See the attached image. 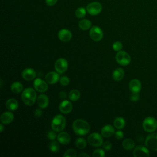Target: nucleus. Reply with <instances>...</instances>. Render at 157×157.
Returning a JSON list of instances; mask_svg holds the SVG:
<instances>
[{"instance_id":"1","label":"nucleus","mask_w":157,"mask_h":157,"mask_svg":"<svg viewBox=\"0 0 157 157\" xmlns=\"http://www.w3.org/2000/svg\"><path fill=\"white\" fill-rule=\"evenodd\" d=\"M72 129L76 134L85 136L89 132L90 126L86 121L82 119H77L72 123Z\"/></svg>"},{"instance_id":"2","label":"nucleus","mask_w":157,"mask_h":157,"mask_svg":"<svg viewBox=\"0 0 157 157\" xmlns=\"http://www.w3.org/2000/svg\"><path fill=\"white\" fill-rule=\"evenodd\" d=\"M21 99L23 103L27 105H33L37 101L36 92L33 88H25L21 94Z\"/></svg>"},{"instance_id":"3","label":"nucleus","mask_w":157,"mask_h":157,"mask_svg":"<svg viewBox=\"0 0 157 157\" xmlns=\"http://www.w3.org/2000/svg\"><path fill=\"white\" fill-rule=\"evenodd\" d=\"M66 121L65 117L60 114L55 115L51 123V127L55 132H61L66 126Z\"/></svg>"},{"instance_id":"4","label":"nucleus","mask_w":157,"mask_h":157,"mask_svg":"<svg viewBox=\"0 0 157 157\" xmlns=\"http://www.w3.org/2000/svg\"><path fill=\"white\" fill-rule=\"evenodd\" d=\"M142 127L145 131L153 132L157 129V121L152 117H147L142 122Z\"/></svg>"},{"instance_id":"5","label":"nucleus","mask_w":157,"mask_h":157,"mask_svg":"<svg viewBox=\"0 0 157 157\" xmlns=\"http://www.w3.org/2000/svg\"><path fill=\"white\" fill-rule=\"evenodd\" d=\"M87 141L88 144L93 147H100L103 144L102 136L99 134L98 132L91 133L88 136Z\"/></svg>"},{"instance_id":"6","label":"nucleus","mask_w":157,"mask_h":157,"mask_svg":"<svg viewBox=\"0 0 157 157\" xmlns=\"http://www.w3.org/2000/svg\"><path fill=\"white\" fill-rule=\"evenodd\" d=\"M116 61L121 66H127L131 62V56L124 51H118L115 55Z\"/></svg>"},{"instance_id":"7","label":"nucleus","mask_w":157,"mask_h":157,"mask_svg":"<svg viewBox=\"0 0 157 157\" xmlns=\"http://www.w3.org/2000/svg\"><path fill=\"white\" fill-rule=\"evenodd\" d=\"M145 144L148 148L157 151V133H152L147 136Z\"/></svg>"},{"instance_id":"8","label":"nucleus","mask_w":157,"mask_h":157,"mask_svg":"<svg viewBox=\"0 0 157 157\" xmlns=\"http://www.w3.org/2000/svg\"><path fill=\"white\" fill-rule=\"evenodd\" d=\"M102 5L98 2H92L86 6V11L91 15H96L102 11Z\"/></svg>"},{"instance_id":"9","label":"nucleus","mask_w":157,"mask_h":157,"mask_svg":"<svg viewBox=\"0 0 157 157\" xmlns=\"http://www.w3.org/2000/svg\"><path fill=\"white\" fill-rule=\"evenodd\" d=\"M90 36L92 40L98 42L101 40L103 38V31L99 27L93 26L90 30Z\"/></svg>"},{"instance_id":"10","label":"nucleus","mask_w":157,"mask_h":157,"mask_svg":"<svg viewBox=\"0 0 157 157\" xmlns=\"http://www.w3.org/2000/svg\"><path fill=\"white\" fill-rule=\"evenodd\" d=\"M68 67L67 61L65 58H59L55 63V69L59 74H63L67 70Z\"/></svg>"},{"instance_id":"11","label":"nucleus","mask_w":157,"mask_h":157,"mask_svg":"<svg viewBox=\"0 0 157 157\" xmlns=\"http://www.w3.org/2000/svg\"><path fill=\"white\" fill-rule=\"evenodd\" d=\"M34 89L40 93H44L48 90V83L41 78H36L33 83Z\"/></svg>"},{"instance_id":"12","label":"nucleus","mask_w":157,"mask_h":157,"mask_svg":"<svg viewBox=\"0 0 157 157\" xmlns=\"http://www.w3.org/2000/svg\"><path fill=\"white\" fill-rule=\"evenodd\" d=\"M150 152L147 148L142 145H139L134 148L133 156L134 157H147L149 156Z\"/></svg>"},{"instance_id":"13","label":"nucleus","mask_w":157,"mask_h":157,"mask_svg":"<svg viewBox=\"0 0 157 157\" xmlns=\"http://www.w3.org/2000/svg\"><path fill=\"white\" fill-rule=\"evenodd\" d=\"M45 81L50 85L55 84L60 79V77L59 75V73L57 72H54V71H51L48 72L45 77Z\"/></svg>"},{"instance_id":"14","label":"nucleus","mask_w":157,"mask_h":157,"mask_svg":"<svg viewBox=\"0 0 157 157\" xmlns=\"http://www.w3.org/2000/svg\"><path fill=\"white\" fill-rule=\"evenodd\" d=\"M59 110L61 113L64 114H67L72 111V104L70 101L67 100H64L60 103L59 105Z\"/></svg>"},{"instance_id":"15","label":"nucleus","mask_w":157,"mask_h":157,"mask_svg":"<svg viewBox=\"0 0 157 157\" xmlns=\"http://www.w3.org/2000/svg\"><path fill=\"white\" fill-rule=\"evenodd\" d=\"M22 77L26 81H31L35 78L36 76V71L32 68H26L21 73Z\"/></svg>"},{"instance_id":"16","label":"nucleus","mask_w":157,"mask_h":157,"mask_svg":"<svg viewBox=\"0 0 157 157\" xmlns=\"http://www.w3.org/2000/svg\"><path fill=\"white\" fill-rule=\"evenodd\" d=\"M58 38L63 42L69 41L72 38V33L67 29H62L58 33Z\"/></svg>"},{"instance_id":"17","label":"nucleus","mask_w":157,"mask_h":157,"mask_svg":"<svg viewBox=\"0 0 157 157\" xmlns=\"http://www.w3.org/2000/svg\"><path fill=\"white\" fill-rule=\"evenodd\" d=\"M37 103L38 106L41 109H45L49 103V99L45 94H41L37 98Z\"/></svg>"},{"instance_id":"18","label":"nucleus","mask_w":157,"mask_h":157,"mask_svg":"<svg viewBox=\"0 0 157 157\" xmlns=\"http://www.w3.org/2000/svg\"><path fill=\"white\" fill-rule=\"evenodd\" d=\"M14 119V115L10 112H3L0 117L1 122L4 124H10Z\"/></svg>"},{"instance_id":"19","label":"nucleus","mask_w":157,"mask_h":157,"mask_svg":"<svg viewBox=\"0 0 157 157\" xmlns=\"http://www.w3.org/2000/svg\"><path fill=\"white\" fill-rule=\"evenodd\" d=\"M101 135L104 137L108 138L112 136L115 132L114 128L112 125L107 124L101 129Z\"/></svg>"},{"instance_id":"20","label":"nucleus","mask_w":157,"mask_h":157,"mask_svg":"<svg viewBox=\"0 0 157 157\" xmlns=\"http://www.w3.org/2000/svg\"><path fill=\"white\" fill-rule=\"evenodd\" d=\"M129 88L131 92L139 93L142 88L141 83L138 79H132L129 82Z\"/></svg>"},{"instance_id":"21","label":"nucleus","mask_w":157,"mask_h":157,"mask_svg":"<svg viewBox=\"0 0 157 157\" xmlns=\"http://www.w3.org/2000/svg\"><path fill=\"white\" fill-rule=\"evenodd\" d=\"M58 141L63 145H67L71 141V136L66 132H61L57 136Z\"/></svg>"},{"instance_id":"22","label":"nucleus","mask_w":157,"mask_h":157,"mask_svg":"<svg viewBox=\"0 0 157 157\" xmlns=\"http://www.w3.org/2000/svg\"><path fill=\"white\" fill-rule=\"evenodd\" d=\"M6 107L10 111H15L18 108V102L16 99L10 98L6 101Z\"/></svg>"},{"instance_id":"23","label":"nucleus","mask_w":157,"mask_h":157,"mask_svg":"<svg viewBox=\"0 0 157 157\" xmlns=\"http://www.w3.org/2000/svg\"><path fill=\"white\" fill-rule=\"evenodd\" d=\"M124 75V71L122 68L118 67L114 70L112 74V77L115 81H120Z\"/></svg>"},{"instance_id":"24","label":"nucleus","mask_w":157,"mask_h":157,"mask_svg":"<svg viewBox=\"0 0 157 157\" xmlns=\"http://www.w3.org/2000/svg\"><path fill=\"white\" fill-rule=\"evenodd\" d=\"M10 89L13 93L18 94L23 91V86L19 82H14L11 84Z\"/></svg>"},{"instance_id":"25","label":"nucleus","mask_w":157,"mask_h":157,"mask_svg":"<svg viewBox=\"0 0 157 157\" xmlns=\"http://www.w3.org/2000/svg\"><path fill=\"white\" fill-rule=\"evenodd\" d=\"M125 124L126 123L124 119L120 117L115 118L113 121V125L118 129H123L124 127Z\"/></svg>"},{"instance_id":"26","label":"nucleus","mask_w":157,"mask_h":157,"mask_svg":"<svg viewBox=\"0 0 157 157\" xmlns=\"http://www.w3.org/2000/svg\"><path fill=\"white\" fill-rule=\"evenodd\" d=\"M123 147L127 150H132L135 147V142L131 139H126L123 140L122 143Z\"/></svg>"},{"instance_id":"27","label":"nucleus","mask_w":157,"mask_h":157,"mask_svg":"<svg viewBox=\"0 0 157 157\" xmlns=\"http://www.w3.org/2000/svg\"><path fill=\"white\" fill-rule=\"evenodd\" d=\"M79 28L84 31L88 30L91 26V22L87 19H82L78 22Z\"/></svg>"},{"instance_id":"28","label":"nucleus","mask_w":157,"mask_h":157,"mask_svg":"<svg viewBox=\"0 0 157 157\" xmlns=\"http://www.w3.org/2000/svg\"><path fill=\"white\" fill-rule=\"evenodd\" d=\"M68 97L71 101H77L79 99L80 97V93L78 90H76V89L72 90L69 92Z\"/></svg>"},{"instance_id":"29","label":"nucleus","mask_w":157,"mask_h":157,"mask_svg":"<svg viewBox=\"0 0 157 157\" xmlns=\"http://www.w3.org/2000/svg\"><path fill=\"white\" fill-rule=\"evenodd\" d=\"M49 149L53 153H56L59 150V144L58 141L55 140H52L49 144Z\"/></svg>"},{"instance_id":"30","label":"nucleus","mask_w":157,"mask_h":157,"mask_svg":"<svg viewBox=\"0 0 157 157\" xmlns=\"http://www.w3.org/2000/svg\"><path fill=\"white\" fill-rule=\"evenodd\" d=\"M75 145L79 149H83L86 147V141L83 137H78L75 140Z\"/></svg>"},{"instance_id":"31","label":"nucleus","mask_w":157,"mask_h":157,"mask_svg":"<svg viewBox=\"0 0 157 157\" xmlns=\"http://www.w3.org/2000/svg\"><path fill=\"white\" fill-rule=\"evenodd\" d=\"M86 13V11L85 9H84L83 7H79L75 10V14L76 17H77L78 18H82L85 16Z\"/></svg>"},{"instance_id":"32","label":"nucleus","mask_w":157,"mask_h":157,"mask_svg":"<svg viewBox=\"0 0 157 157\" xmlns=\"http://www.w3.org/2000/svg\"><path fill=\"white\" fill-rule=\"evenodd\" d=\"M105 153L102 149L97 148L92 153V156L93 157H104Z\"/></svg>"},{"instance_id":"33","label":"nucleus","mask_w":157,"mask_h":157,"mask_svg":"<svg viewBox=\"0 0 157 157\" xmlns=\"http://www.w3.org/2000/svg\"><path fill=\"white\" fill-rule=\"evenodd\" d=\"M64 157H76L77 156V152L73 148H69L67 150L64 154L63 155Z\"/></svg>"},{"instance_id":"34","label":"nucleus","mask_w":157,"mask_h":157,"mask_svg":"<svg viewBox=\"0 0 157 157\" xmlns=\"http://www.w3.org/2000/svg\"><path fill=\"white\" fill-rule=\"evenodd\" d=\"M69 82H70L69 78L67 76H62L61 77H60L59 83L63 86H67V85H68L69 83Z\"/></svg>"},{"instance_id":"35","label":"nucleus","mask_w":157,"mask_h":157,"mask_svg":"<svg viewBox=\"0 0 157 157\" xmlns=\"http://www.w3.org/2000/svg\"><path fill=\"white\" fill-rule=\"evenodd\" d=\"M112 48L115 51H120L121 50V48H123V45L122 43L119 42V41H117L115 42L113 45H112Z\"/></svg>"},{"instance_id":"36","label":"nucleus","mask_w":157,"mask_h":157,"mask_svg":"<svg viewBox=\"0 0 157 157\" xmlns=\"http://www.w3.org/2000/svg\"><path fill=\"white\" fill-rule=\"evenodd\" d=\"M139 94L137 92H132L130 95V99L132 101H137L139 99Z\"/></svg>"},{"instance_id":"37","label":"nucleus","mask_w":157,"mask_h":157,"mask_svg":"<svg viewBox=\"0 0 157 157\" xmlns=\"http://www.w3.org/2000/svg\"><path fill=\"white\" fill-rule=\"evenodd\" d=\"M102 148L105 150H110L112 148V143L110 141H105L104 142H103L102 145Z\"/></svg>"},{"instance_id":"38","label":"nucleus","mask_w":157,"mask_h":157,"mask_svg":"<svg viewBox=\"0 0 157 157\" xmlns=\"http://www.w3.org/2000/svg\"><path fill=\"white\" fill-rule=\"evenodd\" d=\"M55 131H49L47 133V137L48 139L53 140H55L56 138H57V136L56 134V132H55Z\"/></svg>"},{"instance_id":"39","label":"nucleus","mask_w":157,"mask_h":157,"mask_svg":"<svg viewBox=\"0 0 157 157\" xmlns=\"http://www.w3.org/2000/svg\"><path fill=\"white\" fill-rule=\"evenodd\" d=\"M124 136V134L122 131H117L115 132V137L117 139H118V140H120L121 139H123Z\"/></svg>"},{"instance_id":"40","label":"nucleus","mask_w":157,"mask_h":157,"mask_svg":"<svg viewBox=\"0 0 157 157\" xmlns=\"http://www.w3.org/2000/svg\"><path fill=\"white\" fill-rule=\"evenodd\" d=\"M58 0H45L46 4L49 6H53L57 2Z\"/></svg>"},{"instance_id":"41","label":"nucleus","mask_w":157,"mask_h":157,"mask_svg":"<svg viewBox=\"0 0 157 157\" xmlns=\"http://www.w3.org/2000/svg\"><path fill=\"white\" fill-rule=\"evenodd\" d=\"M40 109H37L35 110L34 113V115L36 117H40L42 115V110Z\"/></svg>"},{"instance_id":"42","label":"nucleus","mask_w":157,"mask_h":157,"mask_svg":"<svg viewBox=\"0 0 157 157\" xmlns=\"http://www.w3.org/2000/svg\"><path fill=\"white\" fill-rule=\"evenodd\" d=\"M59 97L61 99H64L66 98V93L65 91H61L59 94Z\"/></svg>"},{"instance_id":"43","label":"nucleus","mask_w":157,"mask_h":157,"mask_svg":"<svg viewBox=\"0 0 157 157\" xmlns=\"http://www.w3.org/2000/svg\"><path fill=\"white\" fill-rule=\"evenodd\" d=\"M78 156H86V157H89V155H88V154H86V153H85L82 152V153H80L78 155Z\"/></svg>"},{"instance_id":"44","label":"nucleus","mask_w":157,"mask_h":157,"mask_svg":"<svg viewBox=\"0 0 157 157\" xmlns=\"http://www.w3.org/2000/svg\"><path fill=\"white\" fill-rule=\"evenodd\" d=\"M4 124L3 123H1V124H0V131H1V132H2L3 131H4V125H3Z\"/></svg>"}]
</instances>
